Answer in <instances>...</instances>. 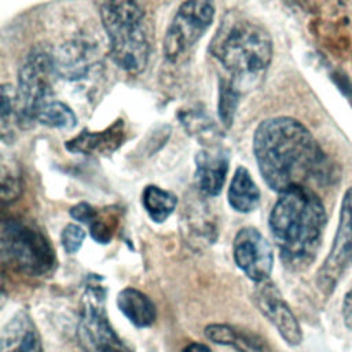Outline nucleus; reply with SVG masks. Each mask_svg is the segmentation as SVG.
Instances as JSON below:
<instances>
[{"label": "nucleus", "instance_id": "obj_11", "mask_svg": "<svg viewBox=\"0 0 352 352\" xmlns=\"http://www.w3.org/2000/svg\"><path fill=\"white\" fill-rule=\"evenodd\" d=\"M253 301L263 316H265L274 324L280 337L289 345L296 346L301 344L302 331L300 323L289 304L282 297L279 289L270 278L256 283Z\"/></svg>", "mask_w": 352, "mask_h": 352}, {"label": "nucleus", "instance_id": "obj_14", "mask_svg": "<svg viewBox=\"0 0 352 352\" xmlns=\"http://www.w3.org/2000/svg\"><path fill=\"white\" fill-rule=\"evenodd\" d=\"M0 352H44L38 329L26 311H18L3 326Z\"/></svg>", "mask_w": 352, "mask_h": 352}, {"label": "nucleus", "instance_id": "obj_10", "mask_svg": "<svg viewBox=\"0 0 352 352\" xmlns=\"http://www.w3.org/2000/svg\"><path fill=\"white\" fill-rule=\"evenodd\" d=\"M232 253L235 264L249 279L257 283L270 278L274 253L270 242L257 228H241L234 238Z\"/></svg>", "mask_w": 352, "mask_h": 352}, {"label": "nucleus", "instance_id": "obj_19", "mask_svg": "<svg viewBox=\"0 0 352 352\" xmlns=\"http://www.w3.org/2000/svg\"><path fill=\"white\" fill-rule=\"evenodd\" d=\"M36 120L47 126L59 129H72L77 122L73 110L66 103L55 99L50 100L40 109Z\"/></svg>", "mask_w": 352, "mask_h": 352}, {"label": "nucleus", "instance_id": "obj_18", "mask_svg": "<svg viewBox=\"0 0 352 352\" xmlns=\"http://www.w3.org/2000/svg\"><path fill=\"white\" fill-rule=\"evenodd\" d=\"M142 204L150 219L155 223L165 221L176 209L177 198L170 191L148 184L142 192Z\"/></svg>", "mask_w": 352, "mask_h": 352}, {"label": "nucleus", "instance_id": "obj_5", "mask_svg": "<svg viewBox=\"0 0 352 352\" xmlns=\"http://www.w3.org/2000/svg\"><path fill=\"white\" fill-rule=\"evenodd\" d=\"M0 252L6 267L32 278L52 274L58 264L50 239L34 223L25 219L11 217L1 223Z\"/></svg>", "mask_w": 352, "mask_h": 352}, {"label": "nucleus", "instance_id": "obj_8", "mask_svg": "<svg viewBox=\"0 0 352 352\" xmlns=\"http://www.w3.org/2000/svg\"><path fill=\"white\" fill-rule=\"evenodd\" d=\"M352 264V187L342 197L338 227L331 248L316 272V287L329 297Z\"/></svg>", "mask_w": 352, "mask_h": 352}, {"label": "nucleus", "instance_id": "obj_28", "mask_svg": "<svg viewBox=\"0 0 352 352\" xmlns=\"http://www.w3.org/2000/svg\"><path fill=\"white\" fill-rule=\"evenodd\" d=\"M182 352H212L210 348L202 342H191L182 349Z\"/></svg>", "mask_w": 352, "mask_h": 352}, {"label": "nucleus", "instance_id": "obj_9", "mask_svg": "<svg viewBox=\"0 0 352 352\" xmlns=\"http://www.w3.org/2000/svg\"><path fill=\"white\" fill-rule=\"evenodd\" d=\"M52 55L41 51L33 52L21 67L15 99L25 120H36L40 109L52 100Z\"/></svg>", "mask_w": 352, "mask_h": 352}, {"label": "nucleus", "instance_id": "obj_27", "mask_svg": "<svg viewBox=\"0 0 352 352\" xmlns=\"http://www.w3.org/2000/svg\"><path fill=\"white\" fill-rule=\"evenodd\" d=\"M341 314H342V320L345 327L352 330V287L344 296Z\"/></svg>", "mask_w": 352, "mask_h": 352}, {"label": "nucleus", "instance_id": "obj_3", "mask_svg": "<svg viewBox=\"0 0 352 352\" xmlns=\"http://www.w3.org/2000/svg\"><path fill=\"white\" fill-rule=\"evenodd\" d=\"M210 52L235 77H253L264 72L272 59V40L256 22L228 19L219 28Z\"/></svg>", "mask_w": 352, "mask_h": 352}, {"label": "nucleus", "instance_id": "obj_20", "mask_svg": "<svg viewBox=\"0 0 352 352\" xmlns=\"http://www.w3.org/2000/svg\"><path fill=\"white\" fill-rule=\"evenodd\" d=\"M91 236L98 243H109L118 227V214L113 208H106L103 210L96 209V214L88 224Z\"/></svg>", "mask_w": 352, "mask_h": 352}, {"label": "nucleus", "instance_id": "obj_13", "mask_svg": "<svg viewBox=\"0 0 352 352\" xmlns=\"http://www.w3.org/2000/svg\"><path fill=\"white\" fill-rule=\"evenodd\" d=\"M230 155L221 147H206L195 155V179L199 190L209 197L220 194L227 172Z\"/></svg>", "mask_w": 352, "mask_h": 352}, {"label": "nucleus", "instance_id": "obj_16", "mask_svg": "<svg viewBox=\"0 0 352 352\" xmlns=\"http://www.w3.org/2000/svg\"><path fill=\"white\" fill-rule=\"evenodd\" d=\"M117 307L136 327H148L155 322L157 309L151 298L135 287H125L117 296Z\"/></svg>", "mask_w": 352, "mask_h": 352}, {"label": "nucleus", "instance_id": "obj_21", "mask_svg": "<svg viewBox=\"0 0 352 352\" xmlns=\"http://www.w3.org/2000/svg\"><path fill=\"white\" fill-rule=\"evenodd\" d=\"M239 102V91L234 81H221L219 89V117L221 124L228 128L232 121Z\"/></svg>", "mask_w": 352, "mask_h": 352}, {"label": "nucleus", "instance_id": "obj_6", "mask_svg": "<svg viewBox=\"0 0 352 352\" xmlns=\"http://www.w3.org/2000/svg\"><path fill=\"white\" fill-rule=\"evenodd\" d=\"M78 338L87 352H132L111 327L106 311V289L89 278L80 302Z\"/></svg>", "mask_w": 352, "mask_h": 352}, {"label": "nucleus", "instance_id": "obj_1", "mask_svg": "<svg viewBox=\"0 0 352 352\" xmlns=\"http://www.w3.org/2000/svg\"><path fill=\"white\" fill-rule=\"evenodd\" d=\"M253 153L265 184L276 192L326 173V157L316 139L292 117L263 121L254 131Z\"/></svg>", "mask_w": 352, "mask_h": 352}, {"label": "nucleus", "instance_id": "obj_4", "mask_svg": "<svg viewBox=\"0 0 352 352\" xmlns=\"http://www.w3.org/2000/svg\"><path fill=\"white\" fill-rule=\"evenodd\" d=\"M99 15L116 65L140 73L148 60V40L138 0H99Z\"/></svg>", "mask_w": 352, "mask_h": 352}, {"label": "nucleus", "instance_id": "obj_22", "mask_svg": "<svg viewBox=\"0 0 352 352\" xmlns=\"http://www.w3.org/2000/svg\"><path fill=\"white\" fill-rule=\"evenodd\" d=\"M228 345L239 352H270L267 342L260 336L236 327L232 329Z\"/></svg>", "mask_w": 352, "mask_h": 352}, {"label": "nucleus", "instance_id": "obj_24", "mask_svg": "<svg viewBox=\"0 0 352 352\" xmlns=\"http://www.w3.org/2000/svg\"><path fill=\"white\" fill-rule=\"evenodd\" d=\"M21 192L19 180L12 173H7V170L3 168V176H1V197L3 201H11L15 199Z\"/></svg>", "mask_w": 352, "mask_h": 352}, {"label": "nucleus", "instance_id": "obj_15", "mask_svg": "<svg viewBox=\"0 0 352 352\" xmlns=\"http://www.w3.org/2000/svg\"><path fill=\"white\" fill-rule=\"evenodd\" d=\"M125 139V126L122 120L114 121L104 131L91 132L81 131L73 139L65 143V147L70 153H78L85 155H102L116 151Z\"/></svg>", "mask_w": 352, "mask_h": 352}, {"label": "nucleus", "instance_id": "obj_25", "mask_svg": "<svg viewBox=\"0 0 352 352\" xmlns=\"http://www.w3.org/2000/svg\"><path fill=\"white\" fill-rule=\"evenodd\" d=\"M95 214H96V209L92 205L87 204V202H80V204L74 205L70 209V216L74 220H77L80 223H84L87 226L91 223V220L94 219Z\"/></svg>", "mask_w": 352, "mask_h": 352}, {"label": "nucleus", "instance_id": "obj_17", "mask_svg": "<svg viewBox=\"0 0 352 352\" xmlns=\"http://www.w3.org/2000/svg\"><path fill=\"white\" fill-rule=\"evenodd\" d=\"M228 204L239 213H250L260 204V190L245 166H238L228 187Z\"/></svg>", "mask_w": 352, "mask_h": 352}, {"label": "nucleus", "instance_id": "obj_12", "mask_svg": "<svg viewBox=\"0 0 352 352\" xmlns=\"http://www.w3.org/2000/svg\"><path fill=\"white\" fill-rule=\"evenodd\" d=\"M52 62L56 76L63 80L76 81L89 74L98 62V55L89 43L72 40L54 50Z\"/></svg>", "mask_w": 352, "mask_h": 352}, {"label": "nucleus", "instance_id": "obj_23", "mask_svg": "<svg viewBox=\"0 0 352 352\" xmlns=\"http://www.w3.org/2000/svg\"><path fill=\"white\" fill-rule=\"evenodd\" d=\"M84 239H85V231L77 224H67L60 234L62 246L65 252L69 254L77 253L81 249Z\"/></svg>", "mask_w": 352, "mask_h": 352}, {"label": "nucleus", "instance_id": "obj_2", "mask_svg": "<svg viewBox=\"0 0 352 352\" xmlns=\"http://www.w3.org/2000/svg\"><path fill=\"white\" fill-rule=\"evenodd\" d=\"M274 204L268 226L285 265L301 270L315 260L327 216L319 195L308 186H292Z\"/></svg>", "mask_w": 352, "mask_h": 352}, {"label": "nucleus", "instance_id": "obj_26", "mask_svg": "<svg viewBox=\"0 0 352 352\" xmlns=\"http://www.w3.org/2000/svg\"><path fill=\"white\" fill-rule=\"evenodd\" d=\"M1 120H3V125L7 122L8 116L12 111V102H14V91L11 85L4 84L1 88Z\"/></svg>", "mask_w": 352, "mask_h": 352}, {"label": "nucleus", "instance_id": "obj_7", "mask_svg": "<svg viewBox=\"0 0 352 352\" xmlns=\"http://www.w3.org/2000/svg\"><path fill=\"white\" fill-rule=\"evenodd\" d=\"M214 18L213 0H186L176 11L164 38V55L175 62L208 30Z\"/></svg>", "mask_w": 352, "mask_h": 352}]
</instances>
